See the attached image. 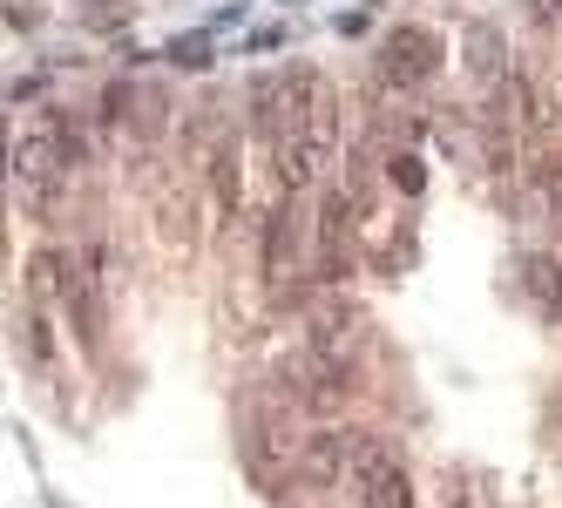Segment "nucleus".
Segmentation results:
<instances>
[{
	"instance_id": "nucleus-4",
	"label": "nucleus",
	"mask_w": 562,
	"mask_h": 508,
	"mask_svg": "<svg viewBox=\"0 0 562 508\" xmlns=\"http://www.w3.org/2000/svg\"><path fill=\"white\" fill-rule=\"evenodd\" d=\"M521 298H529L542 319H562V258H549V251H521Z\"/></svg>"
},
{
	"instance_id": "nucleus-15",
	"label": "nucleus",
	"mask_w": 562,
	"mask_h": 508,
	"mask_svg": "<svg viewBox=\"0 0 562 508\" xmlns=\"http://www.w3.org/2000/svg\"><path fill=\"white\" fill-rule=\"evenodd\" d=\"M393 183L400 190H420L427 177H420V156H393Z\"/></svg>"
},
{
	"instance_id": "nucleus-14",
	"label": "nucleus",
	"mask_w": 562,
	"mask_h": 508,
	"mask_svg": "<svg viewBox=\"0 0 562 508\" xmlns=\"http://www.w3.org/2000/svg\"><path fill=\"white\" fill-rule=\"evenodd\" d=\"M204 55H211L204 34H190V42H177V48H170V61H183V68H204Z\"/></svg>"
},
{
	"instance_id": "nucleus-5",
	"label": "nucleus",
	"mask_w": 562,
	"mask_h": 508,
	"mask_svg": "<svg viewBox=\"0 0 562 508\" xmlns=\"http://www.w3.org/2000/svg\"><path fill=\"white\" fill-rule=\"evenodd\" d=\"M339 475H346V434H312V441H299V482L305 488H339Z\"/></svg>"
},
{
	"instance_id": "nucleus-3",
	"label": "nucleus",
	"mask_w": 562,
	"mask_h": 508,
	"mask_svg": "<svg viewBox=\"0 0 562 508\" xmlns=\"http://www.w3.org/2000/svg\"><path fill=\"white\" fill-rule=\"evenodd\" d=\"M440 55H448V42H440L434 27H393L380 42V75L400 82V89H414V82H427V75L440 68Z\"/></svg>"
},
{
	"instance_id": "nucleus-1",
	"label": "nucleus",
	"mask_w": 562,
	"mask_h": 508,
	"mask_svg": "<svg viewBox=\"0 0 562 508\" xmlns=\"http://www.w3.org/2000/svg\"><path fill=\"white\" fill-rule=\"evenodd\" d=\"M61 177H68L61 129H55V115H42V123H27V129L14 136V183H21V204H27V211H55Z\"/></svg>"
},
{
	"instance_id": "nucleus-2",
	"label": "nucleus",
	"mask_w": 562,
	"mask_h": 508,
	"mask_svg": "<svg viewBox=\"0 0 562 508\" xmlns=\"http://www.w3.org/2000/svg\"><path fill=\"white\" fill-rule=\"evenodd\" d=\"M346 461H352L359 488H367V508H414L407 467L393 461V448H386L380 434H346Z\"/></svg>"
},
{
	"instance_id": "nucleus-7",
	"label": "nucleus",
	"mask_w": 562,
	"mask_h": 508,
	"mask_svg": "<svg viewBox=\"0 0 562 508\" xmlns=\"http://www.w3.org/2000/svg\"><path fill=\"white\" fill-rule=\"evenodd\" d=\"M211 190H217V211L237 217V204H245V163H237V143L211 149Z\"/></svg>"
},
{
	"instance_id": "nucleus-8",
	"label": "nucleus",
	"mask_w": 562,
	"mask_h": 508,
	"mask_svg": "<svg viewBox=\"0 0 562 508\" xmlns=\"http://www.w3.org/2000/svg\"><path fill=\"white\" fill-rule=\"evenodd\" d=\"M61 285H68V258L55 245H42V251L27 258V298L48 305V298H61Z\"/></svg>"
},
{
	"instance_id": "nucleus-11",
	"label": "nucleus",
	"mask_w": 562,
	"mask_h": 508,
	"mask_svg": "<svg viewBox=\"0 0 562 508\" xmlns=\"http://www.w3.org/2000/svg\"><path fill=\"white\" fill-rule=\"evenodd\" d=\"M82 27H95V34H109V27H123L130 21V0H82Z\"/></svg>"
},
{
	"instance_id": "nucleus-9",
	"label": "nucleus",
	"mask_w": 562,
	"mask_h": 508,
	"mask_svg": "<svg viewBox=\"0 0 562 508\" xmlns=\"http://www.w3.org/2000/svg\"><path fill=\"white\" fill-rule=\"evenodd\" d=\"M502 61H508V42H502L488 21H474L468 27V68L481 75V82H502Z\"/></svg>"
},
{
	"instance_id": "nucleus-13",
	"label": "nucleus",
	"mask_w": 562,
	"mask_h": 508,
	"mask_svg": "<svg viewBox=\"0 0 562 508\" xmlns=\"http://www.w3.org/2000/svg\"><path fill=\"white\" fill-rule=\"evenodd\" d=\"M42 14H48V0H8V21L14 27H42Z\"/></svg>"
},
{
	"instance_id": "nucleus-6",
	"label": "nucleus",
	"mask_w": 562,
	"mask_h": 508,
	"mask_svg": "<svg viewBox=\"0 0 562 508\" xmlns=\"http://www.w3.org/2000/svg\"><path fill=\"white\" fill-rule=\"evenodd\" d=\"M346 217H352V197L346 190H326V204H318V258H326V279L346 271Z\"/></svg>"
},
{
	"instance_id": "nucleus-10",
	"label": "nucleus",
	"mask_w": 562,
	"mask_h": 508,
	"mask_svg": "<svg viewBox=\"0 0 562 508\" xmlns=\"http://www.w3.org/2000/svg\"><path fill=\"white\" fill-rule=\"evenodd\" d=\"M285 251H292V211H271V230H265V271H271V285L292 279V271H285Z\"/></svg>"
},
{
	"instance_id": "nucleus-12",
	"label": "nucleus",
	"mask_w": 562,
	"mask_h": 508,
	"mask_svg": "<svg viewBox=\"0 0 562 508\" xmlns=\"http://www.w3.org/2000/svg\"><path fill=\"white\" fill-rule=\"evenodd\" d=\"M21 332H27V353L48 366V353H55V346H48V326H42V312H27V326H21Z\"/></svg>"
},
{
	"instance_id": "nucleus-16",
	"label": "nucleus",
	"mask_w": 562,
	"mask_h": 508,
	"mask_svg": "<svg viewBox=\"0 0 562 508\" xmlns=\"http://www.w3.org/2000/svg\"><path fill=\"white\" fill-rule=\"evenodd\" d=\"M536 14H542V21H555V14H562V0H536Z\"/></svg>"
}]
</instances>
